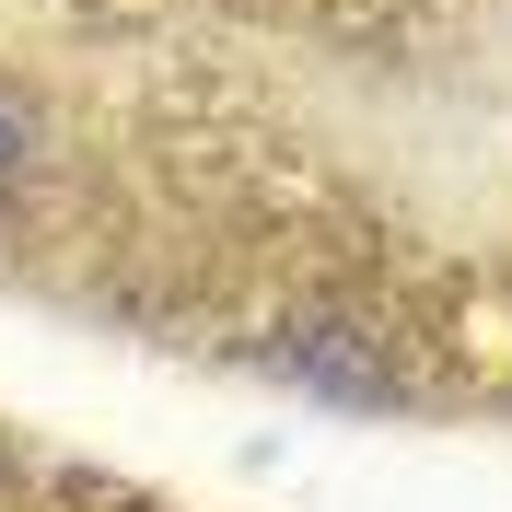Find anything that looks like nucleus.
I'll return each instance as SVG.
<instances>
[{
  "label": "nucleus",
  "mask_w": 512,
  "mask_h": 512,
  "mask_svg": "<svg viewBox=\"0 0 512 512\" xmlns=\"http://www.w3.org/2000/svg\"><path fill=\"white\" fill-rule=\"evenodd\" d=\"M12 175H24V128L0 117V198H12Z\"/></svg>",
  "instance_id": "f257e3e1"
}]
</instances>
